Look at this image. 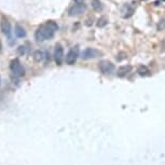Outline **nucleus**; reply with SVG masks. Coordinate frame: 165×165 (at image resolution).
<instances>
[{"label":"nucleus","mask_w":165,"mask_h":165,"mask_svg":"<svg viewBox=\"0 0 165 165\" xmlns=\"http://www.w3.org/2000/svg\"><path fill=\"white\" fill-rule=\"evenodd\" d=\"M54 33H55L54 30H52L47 24H44V25L40 26V27L36 30L35 38H36V40L38 41V42H40V41L49 40V39L53 38V37H54Z\"/></svg>","instance_id":"obj_1"},{"label":"nucleus","mask_w":165,"mask_h":165,"mask_svg":"<svg viewBox=\"0 0 165 165\" xmlns=\"http://www.w3.org/2000/svg\"><path fill=\"white\" fill-rule=\"evenodd\" d=\"M10 69L15 77H23L25 74V69L18 59H13L10 64Z\"/></svg>","instance_id":"obj_2"},{"label":"nucleus","mask_w":165,"mask_h":165,"mask_svg":"<svg viewBox=\"0 0 165 165\" xmlns=\"http://www.w3.org/2000/svg\"><path fill=\"white\" fill-rule=\"evenodd\" d=\"M100 55H102V53L98 50H96L94 48H88L81 53V57L83 59H92L96 58V57H98Z\"/></svg>","instance_id":"obj_3"},{"label":"nucleus","mask_w":165,"mask_h":165,"mask_svg":"<svg viewBox=\"0 0 165 165\" xmlns=\"http://www.w3.org/2000/svg\"><path fill=\"white\" fill-rule=\"evenodd\" d=\"M99 70L100 72L104 74H110V73L113 72L114 70V65L109 61H102L99 63Z\"/></svg>","instance_id":"obj_4"},{"label":"nucleus","mask_w":165,"mask_h":165,"mask_svg":"<svg viewBox=\"0 0 165 165\" xmlns=\"http://www.w3.org/2000/svg\"><path fill=\"white\" fill-rule=\"evenodd\" d=\"M78 56H79V49L77 47L71 48L66 55V63L68 65H73L74 63L77 62Z\"/></svg>","instance_id":"obj_5"},{"label":"nucleus","mask_w":165,"mask_h":165,"mask_svg":"<svg viewBox=\"0 0 165 165\" xmlns=\"http://www.w3.org/2000/svg\"><path fill=\"white\" fill-rule=\"evenodd\" d=\"M0 29H1V31H2V33H3L8 38H10V37H11V33H12L11 23L9 22L6 17L1 18V22H0Z\"/></svg>","instance_id":"obj_6"},{"label":"nucleus","mask_w":165,"mask_h":165,"mask_svg":"<svg viewBox=\"0 0 165 165\" xmlns=\"http://www.w3.org/2000/svg\"><path fill=\"white\" fill-rule=\"evenodd\" d=\"M54 59L55 63L61 66L62 65L63 61H64V49L61 44H56L54 49Z\"/></svg>","instance_id":"obj_7"},{"label":"nucleus","mask_w":165,"mask_h":165,"mask_svg":"<svg viewBox=\"0 0 165 165\" xmlns=\"http://www.w3.org/2000/svg\"><path fill=\"white\" fill-rule=\"evenodd\" d=\"M86 10V6L84 3H77L74 4L73 7L70 8L69 10V15L70 16H76V15H79L81 13H83V12Z\"/></svg>","instance_id":"obj_8"},{"label":"nucleus","mask_w":165,"mask_h":165,"mask_svg":"<svg viewBox=\"0 0 165 165\" xmlns=\"http://www.w3.org/2000/svg\"><path fill=\"white\" fill-rule=\"evenodd\" d=\"M131 70H132V66H129V65H124V66H121L119 67V69L117 71V74L119 77H125L126 74L131 72Z\"/></svg>","instance_id":"obj_9"},{"label":"nucleus","mask_w":165,"mask_h":165,"mask_svg":"<svg viewBox=\"0 0 165 165\" xmlns=\"http://www.w3.org/2000/svg\"><path fill=\"white\" fill-rule=\"evenodd\" d=\"M14 33L18 38H25L26 37V30L24 29V27H22L21 25H15Z\"/></svg>","instance_id":"obj_10"},{"label":"nucleus","mask_w":165,"mask_h":165,"mask_svg":"<svg viewBox=\"0 0 165 165\" xmlns=\"http://www.w3.org/2000/svg\"><path fill=\"white\" fill-rule=\"evenodd\" d=\"M137 73H138L139 76H141V77H147V76H149V74H150V70H149V68H148L147 66L141 65V66L138 67V69H137Z\"/></svg>","instance_id":"obj_11"},{"label":"nucleus","mask_w":165,"mask_h":165,"mask_svg":"<svg viewBox=\"0 0 165 165\" xmlns=\"http://www.w3.org/2000/svg\"><path fill=\"white\" fill-rule=\"evenodd\" d=\"M33 59H35V62L37 63H40L42 62L44 59V53L40 50H37V51L33 52Z\"/></svg>","instance_id":"obj_12"},{"label":"nucleus","mask_w":165,"mask_h":165,"mask_svg":"<svg viewBox=\"0 0 165 165\" xmlns=\"http://www.w3.org/2000/svg\"><path fill=\"white\" fill-rule=\"evenodd\" d=\"M91 3H92V8H93L95 11H100V10H102V3H100L99 0H92Z\"/></svg>","instance_id":"obj_13"},{"label":"nucleus","mask_w":165,"mask_h":165,"mask_svg":"<svg viewBox=\"0 0 165 165\" xmlns=\"http://www.w3.org/2000/svg\"><path fill=\"white\" fill-rule=\"evenodd\" d=\"M45 24H47L52 30H54V31H57V30H58V25H57V23L54 22V21H48Z\"/></svg>","instance_id":"obj_14"},{"label":"nucleus","mask_w":165,"mask_h":165,"mask_svg":"<svg viewBox=\"0 0 165 165\" xmlns=\"http://www.w3.org/2000/svg\"><path fill=\"white\" fill-rule=\"evenodd\" d=\"M26 51H27V50H26V47L25 45H19V47H18L17 48V54L18 55H21V56H23V55H25L26 54Z\"/></svg>","instance_id":"obj_15"},{"label":"nucleus","mask_w":165,"mask_h":165,"mask_svg":"<svg viewBox=\"0 0 165 165\" xmlns=\"http://www.w3.org/2000/svg\"><path fill=\"white\" fill-rule=\"evenodd\" d=\"M107 25V19L105 17H100L97 21V26L98 27H104V26H106Z\"/></svg>","instance_id":"obj_16"},{"label":"nucleus","mask_w":165,"mask_h":165,"mask_svg":"<svg viewBox=\"0 0 165 165\" xmlns=\"http://www.w3.org/2000/svg\"><path fill=\"white\" fill-rule=\"evenodd\" d=\"M165 28V21H160V23L158 24V29L162 30Z\"/></svg>","instance_id":"obj_17"},{"label":"nucleus","mask_w":165,"mask_h":165,"mask_svg":"<svg viewBox=\"0 0 165 165\" xmlns=\"http://www.w3.org/2000/svg\"><path fill=\"white\" fill-rule=\"evenodd\" d=\"M73 1H74L76 3H83V1H84V0H73Z\"/></svg>","instance_id":"obj_18"},{"label":"nucleus","mask_w":165,"mask_h":165,"mask_svg":"<svg viewBox=\"0 0 165 165\" xmlns=\"http://www.w3.org/2000/svg\"><path fill=\"white\" fill-rule=\"evenodd\" d=\"M1 50H2V42L0 40V52H1Z\"/></svg>","instance_id":"obj_19"},{"label":"nucleus","mask_w":165,"mask_h":165,"mask_svg":"<svg viewBox=\"0 0 165 165\" xmlns=\"http://www.w3.org/2000/svg\"><path fill=\"white\" fill-rule=\"evenodd\" d=\"M0 82H1V79H0ZM0 84H1V83H0Z\"/></svg>","instance_id":"obj_20"}]
</instances>
